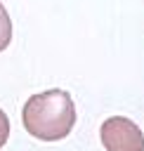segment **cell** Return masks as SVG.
Masks as SVG:
<instances>
[{
  "mask_svg": "<svg viewBox=\"0 0 144 151\" xmlns=\"http://www.w3.org/2000/svg\"><path fill=\"white\" fill-rule=\"evenodd\" d=\"M9 40H12V19H9L5 5L0 2V52L9 45Z\"/></svg>",
  "mask_w": 144,
  "mask_h": 151,
  "instance_id": "obj_3",
  "label": "cell"
},
{
  "mask_svg": "<svg viewBox=\"0 0 144 151\" xmlns=\"http://www.w3.org/2000/svg\"><path fill=\"white\" fill-rule=\"evenodd\" d=\"M7 137H9V118H7V113L0 109V149L5 146Z\"/></svg>",
  "mask_w": 144,
  "mask_h": 151,
  "instance_id": "obj_4",
  "label": "cell"
},
{
  "mask_svg": "<svg viewBox=\"0 0 144 151\" xmlns=\"http://www.w3.org/2000/svg\"><path fill=\"white\" fill-rule=\"evenodd\" d=\"M24 127L35 139L59 142L76 125V104L64 90H45L24 104Z\"/></svg>",
  "mask_w": 144,
  "mask_h": 151,
  "instance_id": "obj_1",
  "label": "cell"
},
{
  "mask_svg": "<svg viewBox=\"0 0 144 151\" xmlns=\"http://www.w3.org/2000/svg\"><path fill=\"white\" fill-rule=\"evenodd\" d=\"M99 137L106 151H144V132L135 120L123 116L106 118L102 123Z\"/></svg>",
  "mask_w": 144,
  "mask_h": 151,
  "instance_id": "obj_2",
  "label": "cell"
}]
</instances>
